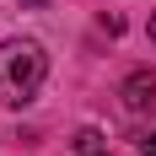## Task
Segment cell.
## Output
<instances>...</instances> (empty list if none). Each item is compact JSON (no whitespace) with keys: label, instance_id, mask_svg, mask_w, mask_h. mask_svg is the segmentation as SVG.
<instances>
[{"label":"cell","instance_id":"cell-1","mask_svg":"<svg viewBox=\"0 0 156 156\" xmlns=\"http://www.w3.org/2000/svg\"><path fill=\"white\" fill-rule=\"evenodd\" d=\"M43 76H48V59H43V48L32 38H5L0 43V102L22 108L43 86Z\"/></svg>","mask_w":156,"mask_h":156},{"label":"cell","instance_id":"cell-2","mask_svg":"<svg viewBox=\"0 0 156 156\" xmlns=\"http://www.w3.org/2000/svg\"><path fill=\"white\" fill-rule=\"evenodd\" d=\"M124 108L129 113H156V76L151 70H140V76L124 81Z\"/></svg>","mask_w":156,"mask_h":156},{"label":"cell","instance_id":"cell-3","mask_svg":"<svg viewBox=\"0 0 156 156\" xmlns=\"http://www.w3.org/2000/svg\"><path fill=\"white\" fill-rule=\"evenodd\" d=\"M76 156H108V145H102V135H92V129H86V135L76 140Z\"/></svg>","mask_w":156,"mask_h":156},{"label":"cell","instance_id":"cell-4","mask_svg":"<svg viewBox=\"0 0 156 156\" xmlns=\"http://www.w3.org/2000/svg\"><path fill=\"white\" fill-rule=\"evenodd\" d=\"M140 151H145V156H156V129H151V135L140 140Z\"/></svg>","mask_w":156,"mask_h":156},{"label":"cell","instance_id":"cell-5","mask_svg":"<svg viewBox=\"0 0 156 156\" xmlns=\"http://www.w3.org/2000/svg\"><path fill=\"white\" fill-rule=\"evenodd\" d=\"M22 5H48V0H22Z\"/></svg>","mask_w":156,"mask_h":156},{"label":"cell","instance_id":"cell-6","mask_svg":"<svg viewBox=\"0 0 156 156\" xmlns=\"http://www.w3.org/2000/svg\"><path fill=\"white\" fill-rule=\"evenodd\" d=\"M151 43H156V16H151Z\"/></svg>","mask_w":156,"mask_h":156}]
</instances>
